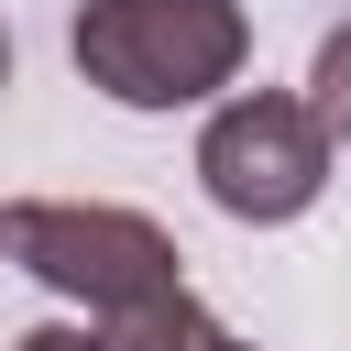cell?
Masks as SVG:
<instances>
[{
  "mask_svg": "<svg viewBox=\"0 0 351 351\" xmlns=\"http://www.w3.org/2000/svg\"><path fill=\"white\" fill-rule=\"evenodd\" d=\"M66 44L110 110H197L252 66L241 0H88Z\"/></svg>",
  "mask_w": 351,
  "mask_h": 351,
  "instance_id": "cell-1",
  "label": "cell"
},
{
  "mask_svg": "<svg viewBox=\"0 0 351 351\" xmlns=\"http://www.w3.org/2000/svg\"><path fill=\"white\" fill-rule=\"evenodd\" d=\"M0 263L33 274V285H55L77 318H121V307L186 285L165 219L110 208V197H11L0 208Z\"/></svg>",
  "mask_w": 351,
  "mask_h": 351,
  "instance_id": "cell-2",
  "label": "cell"
},
{
  "mask_svg": "<svg viewBox=\"0 0 351 351\" xmlns=\"http://www.w3.org/2000/svg\"><path fill=\"white\" fill-rule=\"evenodd\" d=\"M329 165H340V132L318 121L307 88H230V99L208 110V132H197V186H208V208H219V219H252V230L307 219V208L329 197Z\"/></svg>",
  "mask_w": 351,
  "mask_h": 351,
  "instance_id": "cell-3",
  "label": "cell"
},
{
  "mask_svg": "<svg viewBox=\"0 0 351 351\" xmlns=\"http://www.w3.org/2000/svg\"><path fill=\"white\" fill-rule=\"evenodd\" d=\"M99 340L110 351H241L186 285H165V296H143V307H121V318H99Z\"/></svg>",
  "mask_w": 351,
  "mask_h": 351,
  "instance_id": "cell-4",
  "label": "cell"
},
{
  "mask_svg": "<svg viewBox=\"0 0 351 351\" xmlns=\"http://www.w3.org/2000/svg\"><path fill=\"white\" fill-rule=\"evenodd\" d=\"M307 99H318V121H329V132L351 143V22H340V33L318 44V66H307Z\"/></svg>",
  "mask_w": 351,
  "mask_h": 351,
  "instance_id": "cell-5",
  "label": "cell"
},
{
  "mask_svg": "<svg viewBox=\"0 0 351 351\" xmlns=\"http://www.w3.org/2000/svg\"><path fill=\"white\" fill-rule=\"evenodd\" d=\"M11 351H110V340H99V318H44V329H22Z\"/></svg>",
  "mask_w": 351,
  "mask_h": 351,
  "instance_id": "cell-6",
  "label": "cell"
},
{
  "mask_svg": "<svg viewBox=\"0 0 351 351\" xmlns=\"http://www.w3.org/2000/svg\"><path fill=\"white\" fill-rule=\"evenodd\" d=\"M0 88H11V33H0Z\"/></svg>",
  "mask_w": 351,
  "mask_h": 351,
  "instance_id": "cell-7",
  "label": "cell"
},
{
  "mask_svg": "<svg viewBox=\"0 0 351 351\" xmlns=\"http://www.w3.org/2000/svg\"><path fill=\"white\" fill-rule=\"evenodd\" d=\"M241 351H252V340H241Z\"/></svg>",
  "mask_w": 351,
  "mask_h": 351,
  "instance_id": "cell-8",
  "label": "cell"
}]
</instances>
